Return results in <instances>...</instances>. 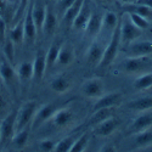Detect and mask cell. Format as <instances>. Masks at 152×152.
Here are the masks:
<instances>
[{
    "mask_svg": "<svg viewBox=\"0 0 152 152\" xmlns=\"http://www.w3.org/2000/svg\"><path fill=\"white\" fill-rule=\"evenodd\" d=\"M38 107L39 106H38L35 101L31 100V101L24 102L18 108V111L16 112V132L31 126V123L34 118V115H35Z\"/></svg>",
    "mask_w": 152,
    "mask_h": 152,
    "instance_id": "obj_2",
    "label": "cell"
},
{
    "mask_svg": "<svg viewBox=\"0 0 152 152\" xmlns=\"http://www.w3.org/2000/svg\"><path fill=\"white\" fill-rule=\"evenodd\" d=\"M16 112L17 111H10L0 121V133H1L0 147H5L10 145L12 137L16 133Z\"/></svg>",
    "mask_w": 152,
    "mask_h": 152,
    "instance_id": "obj_3",
    "label": "cell"
},
{
    "mask_svg": "<svg viewBox=\"0 0 152 152\" xmlns=\"http://www.w3.org/2000/svg\"><path fill=\"white\" fill-rule=\"evenodd\" d=\"M124 11H130L135 12V14L142 16L145 20H147L150 23H152V7L146 6L144 4H129V5H124Z\"/></svg>",
    "mask_w": 152,
    "mask_h": 152,
    "instance_id": "obj_26",
    "label": "cell"
},
{
    "mask_svg": "<svg viewBox=\"0 0 152 152\" xmlns=\"http://www.w3.org/2000/svg\"><path fill=\"white\" fill-rule=\"evenodd\" d=\"M102 42H99L97 38L94 39V42L90 44V46L88 48L86 54H85V60L88 62V65L90 66H99L101 58L104 56V45L101 44Z\"/></svg>",
    "mask_w": 152,
    "mask_h": 152,
    "instance_id": "obj_12",
    "label": "cell"
},
{
    "mask_svg": "<svg viewBox=\"0 0 152 152\" xmlns=\"http://www.w3.org/2000/svg\"><path fill=\"white\" fill-rule=\"evenodd\" d=\"M9 102L3 93H0V121L9 113Z\"/></svg>",
    "mask_w": 152,
    "mask_h": 152,
    "instance_id": "obj_40",
    "label": "cell"
},
{
    "mask_svg": "<svg viewBox=\"0 0 152 152\" xmlns=\"http://www.w3.org/2000/svg\"><path fill=\"white\" fill-rule=\"evenodd\" d=\"M121 125V122L117 117H111L104 122L99 123L97 125L93 126L94 128V134L97 135V136H101V137H106V136H110L115 133Z\"/></svg>",
    "mask_w": 152,
    "mask_h": 152,
    "instance_id": "obj_11",
    "label": "cell"
},
{
    "mask_svg": "<svg viewBox=\"0 0 152 152\" xmlns=\"http://www.w3.org/2000/svg\"><path fill=\"white\" fill-rule=\"evenodd\" d=\"M0 139H1V133H0Z\"/></svg>",
    "mask_w": 152,
    "mask_h": 152,
    "instance_id": "obj_50",
    "label": "cell"
},
{
    "mask_svg": "<svg viewBox=\"0 0 152 152\" xmlns=\"http://www.w3.org/2000/svg\"><path fill=\"white\" fill-rule=\"evenodd\" d=\"M152 86V72L139 75L134 83V88L136 90H148Z\"/></svg>",
    "mask_w": 152,
    "mask_h": 152,
    "instance_id": "obj_34",
    "label": "cell"
},
{
    "mask_svg": "<svg viewBox=\"0 0 152 152\" xmlns=\"http://www.w3.org/2000/svg\"><path fill=\"white\" fill-rule=\"evenodd\" d=\"M31 14L32 18L34 21V24L38 29V32L43 29V23L45 20V14H46V5L35 3L33 6H31Z\"/></svg>",
    "mask_w": 152,
    "mask_h": 152,
    "instance_id": "obj_23",
    "label": "cell"
},
{
    "mask_svg": "<svg viewBox=\"0 0 152 152\" xmlns=\"http://www.w3.org/2000/svg\"><path fill=\"white\" fill-rule=\"evenodd\" d=\"M88 145H89V135L88 133H83L78 136V139L75 140V142L73 144L71 151L72 152H82V151H85Z\"/></svg>",
    "mask_w": 152,
    "mask_h": 152,
    "instance_id": "obj_37",
    "label": "cell"
},
{
    "mask_svg": "<svg viewBox=\"0 0 152 152\" xmlns=\"http://www.w3.org/2000/svg\"><path fill=\"white\" fill-rule=\"evenodd\" d=\"M28 4H29V0H18V5H17V7L15 10L14 17H12V20H14L15 23L24 17V15H26V11L28 9Z\"/></svg>",
    "mask_w": 152,
    "mask_h": 152,
    "instance_id": "obj_38",
    "label": "cell"
},
{
    "mask_svg": "<svg viewBox=\"0 0 152 152\" xmlns=\"http://www.w3.org/2000/svg\"><path fill=\"white\" fill-rule=\"evenodd\" d=\"M125 14L129 16L130 21L135 24V26H136L137 28H140L141 31H146L147 28H150L151 23H150L147 20H145L142 16L135 14V12H130V11H125Z\"/></svg>",
    "mask_w": 152,
    "mask_h": 152,
    "instance_id": "obj_36",
    "label": "cell"
},
{
    "mask_svg": "<svg viewBox=\"0 0 152 152\" xmlns=\"http://www.w3.org/2000/svg\"><path fill=\"white\" fill-rule=\"evenodd\" d=\"M0 82H1V80H0ZM0 93H1V84H0Z\"/></svg>",
    "mask_w": 152,
    "mask_h": 152,
    "instance_id": "obj_48",
    "label": "cell"
},
{
    "mask_svg": "<svg viewBox=\"0 0 152 152\" xmlns=\"http://www.w3.org/2000/svg\"><path fill=\"white\" fill-rule=\"evenodd\" d=\"M23 27H24V40H27L28 43H33L37 39L38 29L34 24V21L32 18L31 14V7L27 9L26 15L23 17Z\"/></svg>",
    "mask_w": 152,
    "mask_h": 152,
    "instance_id": "obj_15",
    "label": "cell"
},
{
    "mask_svg": "<svg viewBox=\"0 0 152 152\" xmlns=\"http://www.w3.org/2000/svg\"><path fill=\"white\" fill-rule=\"evenodd\" d=\"M152 55V42L151 40H134L126 46L128 57H145Z\"/></svg>",
    "mask_w": 152,
    "mask_h": 152,
    "instance_id": "obj_6",
    "label": "cell"
},
{
    "mask_svg": "<svg viewBox=\"0 0 152 152\" xmlns=\"http://www.w3.org/2000/svg\"><path fill=\"white\" fill-rule=\"evenodd\" d=\"M121 43H122L121 42V28H119V23H118V26L116 27L115 31H113V33L111 34L110 39L107 42V45H106L105 51H104V56L101 58L99 67L106 68L115 62V60L118 55V51H119Z\"/></svg>",
    "mask_w": 152,
    "mask_h": 152,
    "instance_id": "obj_1",
    "label": "cell"
},
{
    "mask_svg": "<svg viewBox=\"0 0 152 152\" xmlns=\"http://www.w3.org/2000/svg\"><path fill=\"white\" fill-rule=\"evenodd\" d=\"M6 39V23L4 17L0 15V44H4Z\"/></svg>",
    "mask_w": 152,
    "mask_h": 152,
    "instance_id": "obj_42",
    "label": "cell"
},
{
    "mask_svg": "<svg viewBox=\"0 0 152 152\" xmlns=\"http://www.w3.org/2000/svg\"><path fill=\"white\" fill-rule=\"evenodd\" d=\"M151 126H152V110H148L140 112V115L134 119V122L128 128V133L130 135H134L147 128H151Z\"/></svg>",
    "mask_w": 152,
    "mask_h": 152,
    "instance_id": "obj_10",
    "label": "cell"
},
{
    "mask_svg": "<svg viewBox=\"0 0 152 152\" xmlns=\"http://www.w3.org/2000/svg\"><path fill=\"white\" fill-rule=\"evenodd\" d=\"M123 100V95L118 91L111 93V94H104L101 97L96 99V102L93 106V111L106 108V107H117Z\"/></svg>",
    "mask_w": 152,
    "mask_h": 152,
    "instance_id": "obj_13",
    "label": "cell"
},
{
    "mask_svg": "<svg viewBox=\"0 0 152 152\" xmlns=\"http://www.w3.org/2000/svg\"><path fill=\"white\" fill-rule=\"evenodd\" d=\"M33 79L40 80L46 72V58L43 51H39L33 60Z\"/></svg>",
    "mask_w": 152,
    "mask_h": 152,
    "instance_id": "obj_21",
    "label": "cell"
},
{
    "mask_svg": "<svg viewBox=\"0 0 152 152\" xmlns=\"http://www.w3.org/2000/svg\"><path fill=\"white\" fill-rule=\"evenodd\" d=\"M134 142L137 148H146L152 146V126L134 134Z\"/></svg>",
    "mask_w": 152,
    "mask_h": 152,
    "instance_id": "obj_25",
    "label": "cell"
},
{
    "mask_svg": "<svg viewBox=\"0 0 152 152\" xmlns=\"http://www.w3.org/2000/svg\"><path fill=\"white\" fill-rule=\"evenodd\" d=\"M58 27V20H57V16L55 15L54 10L46 5V14H45V20H44V23H43V32L46 34V35H53L56 29Z\"/></svg>",
    "mask_w": 152,
    "mask_h": 152,
    "instance_id": "obj_18",
    "label": "cell"
},
{
    "mask_svg": "<svg viewBox=\"0 0 152 152\" xmlns=\"http://www.w3.org/2000/svg\"><path fill=\"white\" fill-rule=\"evenodd\" d=\"M0 80L4 82V84L6 85V88L14 90L16 83L18 80L17 74H16V69L14 68V65H11L9 61H6L5 58L0 61Z\"/></svg>",
    "mask_w": 152,
    "mask_h": 152,
    "instance_id": "obj_8",
    "label": "cell"
},
{
    "mask_svg": "<svg viewBox=\"0 0 152 152\" xmlns=\"http://www.w3.org/2000/svg\"><path fill=\"white\" fill-rule=\"evenodd\" d=\"M9 5H10V6H15V7H17V5H18V0H9Z\"/></svg>",
    "mask_w": 152,
    "mask_h": 152,
    "instance_id": "obj_47",
    "label": "cell"
},
{
    "mask_svg": "<svg viewBox=\"0 0 152 152\" xmlns=\"http://www.w3.org/2000/svg\"><path fill=\"white\" fill-rule=\"evenodd\" d=\"M118 1L123 5H129V4H135L137 0H118Z\"/></svg>",
    "mask_w": 152,
    "mask_h": 152,
    "instance_id": "obj_46",
    "label": "cell"
},
{
    "mask_svg": "<svg viewBox=\"0 0 152 152\" xmlns=\"http://www.w3.org/2000/svg\"><path fill=\"white\" fill-rule=\"evenodd\" d=\"M74 0H58L57 1V6H58V11H60V14L63 15L66 12V10L73 4Z\"/></svg>",
    "mask_w": 152,
    "mask_h": 152,
    "instance_id": "obj_41",
    "label": "cell"
},
{
    "mask_svg": "<svg viewBox=\"0 0 152 152\" xmlns=\"http://www.w3.org/2000/svg\"><path fill=\"white\" fill-rule=\"evenodd\" d=\"M119 28H121V42L126 45L139 39L144 32L135 26L126 14H124L123 17L119 20Z\"/></svg>",
    "mask_w": 152,
    "mask_h": 152,
    "instance_id": "obj_4",
    "label": "cell"
},
{
    "mask_svg": "<svg viewBox=\"0 0 152 152\" xmlns=\"http://www.w3.org/2000/svg\"><path fill=\"white\" fill-rule=\"evenodd\" d=\"M119 23V18L118 16L112 11H107L105 16H102V27H101V32L99 35L101 34H107L108 38L111 37V34L113 33V31L116 29V27Z\"/></svg>",
    "mask_w": 152,
    "mask_h": 152,
    "instance_id": "obj_17",
    "label": "cell"
},
{
    "mask_svg": "<svg viewBox=\"0 0 152 152\" xmlns=\"http://www.w3.org/2000/svg\"><path fill=\"white\" fill-rule=\"evenodd\" d=\"M79 135H80V134L74 133V134H71V135H68V136H66V137H63L62 140H60V141L55 145L54 151H56V152H68V151H71L73 144L75 142V140L78 139Z\"/></svg>",
    "mask_w": 152,
    "mask_h": 152,
    "instance_id": "obj_33",
    "label": "cell"
},
{
    "mask_svg": "<svg viewBox=\"0 0 152 152\" xmlns=\"http://www.w3.org/2000/svg\"><path fill=\"white\" fill-rule=\"evenodd\" d=\"M56 142L53 140V139H42L38 144V148L40 151H45V152H50V151H54Z\"/></svg>",
    "mask_w": 152,
    "mask_h": 152,
    "instance_id": "obj_39",
    "label": "cell"
},
{
    "mask_svg": "<svg viewBox=\"0 0 152 152\" xmlns=\"http://www.w3.org/2000/svg\"><path fill=\"white\" fill-rule=\"evenodd\" d=\"M74 119V115L73 112L69 108H60L56 110V112L54 113V116L51 117L53 124L56 126V128H66L68 126Z\"/></svg>",
    "mask_w": 152,
    "mask_h": 152,
    "instance_id": "obj_14",
    "label": "cell"
},
{
    "mask_svg": "<svg viewBox=\"0 0 152 152\" xmlns=\"http://www.w3.org/2000/svg\"><path fill=\"white\" fill-rule=\"evenodd\" d=\"M101 27H102V16L93 12L84 31H85L86 35L89 37L90 39L94 40L96 38H99V34L101 32Z\"/></svg>",
    "mask_w": 152,
    "mask_h": 152,
    "instance_id": "obj_16",
    "label": "cell"
},
{
    "mask_svg": "<svg viewBox=\"0 0 152 152\" xmlns=\"http://www.w3.org/2000/svg\"><path fill=\"white\" fill-rule=\"evenodd\" d=\"M80 94L88 99H99L105 94V83L100 78H90L84 80L80 86Z\"/></svg>",
    "mask_w": 152,
    "mask_h": 152,
    "instance_id": "obj_5",
    "label": "cell"
},
{
    "mask_svg": "<svg viewBox=\"0 0 152 152\" xmlns=\"http://www.w3.org/2000/svg\"><path fill=\"white\" fill-rule=\"evenodd\" d=\"M148 90H150V91H151V93H152V86H151V88H150V89H148Z\"/></svg>",
    "mask_w": 152,
    "mask_h": 152,
    "instance_id": "obj_49",
    "label": "cell"
},
{
    "mask_svg": "<svg viewBox=\"0 0 152 152\" xmlns=\"http://www.w3.org/2000/svg\"><path fill=\"white\" fill-rule=\"evenodd\" d=\"M3 53H4L5 60L9 61L11 65H14V63H15V56H16V53H15V43L12 42L9 37L6 38L4 44H3Z\"/></svg>",
    "mask_w": 152,
    "mask_h": 152,
    "instance_id": "obj_35",
    "label": "cell"
},
{
    "mask_svg": "<svg viewBox=\"0 0 152 152\" xmlns=\"http://www.w3.org/2000/svg\"><path fill=\"white\" fill-rule=\"evenodd\" d=\"M16 74L21 84L28 83L31 79H33V63L29 61H23L17 66Z\"/></svg>",
    "mask_w": 152,
    "mask_h": 152,
    "instance_id": "obj_22",
    "label": "cell"
},
{
    "mask_svg": "<svg viewBox=\"0 0 152 152\" xmlns=\"http://www.w3.org/2000/svg\"><path fill=\"white\" fill-rule=\"evenodd\" d=\"M29 128L31 126L15 133L14 137H12V140L10 142V145L15 150H22V148L26 147V145L28 142V139H29Z\"/></svg>",
    "mask_w": 152,
    "mask_h": 152,
    "instance_id": "obj_27",
    "label": "cell"
},
{
    "mask_svg": "<svg viewBox=\"0 0 152 152\" xmlns=\"http://www.w3.org/2000/svg\"><path fill=\"white\" fill-rule=\"evenodd\" d=\"M56 106L54 104H45L38 107L34 118L31 123V128L32 129H38L39 126H42L45 122L50 121L51 117L54 116V113L56 112Z\"/></svg>",
    "mask_w": 152,
    "mask_h": 152,
    "instance_id": "obj_9",
    "label": "cell"
},
{
    "mask_svg": "<svg viewBox=\"0 0 152 152\" xmlns=\"http://www.w3.org/2000/svg\"><path fill=\"white\" fill-rule=\"evenodd\" d=\"M116 108L117 107H106V108H100V110L93 111L91 116L89 118V124L91 126H95L99 123L113 117L115 116V113H116Z\"/></svg>",
    "mask_w": 152,
    "mask_h": 152,
    "instance_id": "obj_20",
    "label": "cell"
},
{
    "mask_svg": "<svg viewBox=\"0 0 152 152\" xmlns=\"http://www.w3.org/2000/svg\"><path fill=\"white\" fill-rule=\"evenodd\" d=\"M91 14L93 12H91L89 5L84 3L82 9H80V11H79V14L77 15V17L74 18V21L72 23V27L74 29H77V31H84L88 22H89V18H90Z\"/></svg>",
    "mask_w": 152,
    "mask_h": 152,
    "instance_id": "obj_19",
    "label": "cell"
},
{
    "mask_svg": "<svg viewBox=\"0 0 152 152\" xmlns=\"http://www.w3.org/2000/svg\"><path fill=\"white\" fill-rule=\"evenodd\" d=\"M136 3H139V4H144V5H146V6L152 7V0H137Z\"/></svg>",
    "mask_w": 152,
    "mask_h": 152,
    "instance_id": "obj_44",
    "label": "cell"
},
{
    "mask_svg": "<svg viewBox=\"0 0 152 152\" xmlns=\"http://www.w3.org/2000/svg\"><path fill=\"white\" fill-rule=\"evenodd\" d=\"M150 65L147 56L145 57H126L122 62V69L126 74L141 73L147 69Z\"/></svg>",
    "mask_w": 152,
    "mask_h": 152,
    "instance_id": "obj_7",
    "label": "cell"
},
{
    "mask_svg": "<svg viewBox=\"0 0 152 152\" xmlns=\"http://www.w3.org/2000/svg\"><path fill=\"white\" fill-rule=\"evenodd\" d=\"M128 107L135 112H144V111H148L152 110V96H144L140 99L133 100L129 102Z\"/></svg>",
    "mask_w": 152,
    "mask_h": 152,
    "instance_id": "obj_29",
    "label": "cell"
},
{
    "mask_svg": "<svg viewBox=\"0 0 152 152\" xmlns=\"http://www.w3.org/2000/svg\"><path fill=\"white\" fill-rule=\"evenodd\" d=\"M50 88L56 94H65L69 90L71 83L65 75H57L50 82Z\"/></svg>",
    "mask_w": 152,
    "mask_h": 152,
    "instance_id": "obj_28",
    "label": "cell"
},
{
    "mask_svg": "<svg viewBox=\"0 0 152 152\" xmlns=\"http://www.w3.org/2000/svg\"><path fill=\"white\" fill-rule=\"evenodd\" d=\"M84 3H85L84 0H74L73 4L66 10L65 14L62 15L63 21H65L66 23H68V24H72L74 18L77 17V15L79 14V11H80V9H82Z\"/></svg>",
    "mask_w": 152,
    "mask_h": 152,
    "instance_id": "obj_31",
    "label": "cell"
},
{
    "mask_svg": "<svg viewBox=\"0 0 152 152\" xmlns=\"http://www.w3.org/2000/svg\"><path fill=\"white\" fill-rule=\"evenodd\" d=\"M74 60V50L71 45L68 44H61V49L58 53L57 57V65L61 67H66L69 66Z\"/></svg>",
    "mask_w": 152,
    "mask_h": 152,
    "instance_id": "obj_24",
    "label": "cell"
},
{
    "mask_svg": "<svg viewBox=\"0 0 152 152\" xmlns=\"http://www.w3.org/2000/svg\"><path fill=\"white\" fill-rule=\"evenodd\" d=\"M97 3H100V4H105V5H111V4H113L116 1V0H96Z\"/></svg>",
    "mask_w": 152,
    "mask_h": 152,
    "instance_id": "obj_45",
    "label": "cell"
},
{
    "mask_svg": "<svg viewBox=\"0 0 152 152\" xmlns=\"http://www.w3.org/2000/svg\"><path fill=\"white\" fill-rule=\"evenodd\" d=\"M9 38L15 43V45H20L24 40V27H23V18L17 21L15 26L9 32Z\"/></svg>",
    "mask_w": 152,
    "mask_h": 152,
    "instance_id": "obj_30",
    "label": "cell"
},
{
    "mask_svg": "<svg viewBox=\"0 0 152 152\" xmlns=\"http://www.w3.org/2000/svg\"><path fill=\"white\" fill-rule=\"evenodd\" d=\"M60 49H61V44H58V43H54V44L50 45L48 53L45 55V58H46V71L51 69L56 65Z\"/></svg>",
    "mask_w": 152,
    "mask_h": 152,
    "instance_id": "obj_32",
    "label": "cell"
},
{
    "mask_svg": "<svg viewBox=\"0 0 152 152\" xmlns=\"http://www.w3.org/2000/svg\"><path fill=\"white\" fill-rule=\"evenodd\" d=\"M100 151H102V152H115V151H117V148L113 144H107V145H104L102 147H101Z\"/></svg>",
    "mask_w": 152,
    "mask_h": 152,
    "instance_id": "obj_43",
    "label": "cell"
}]
</instances>
